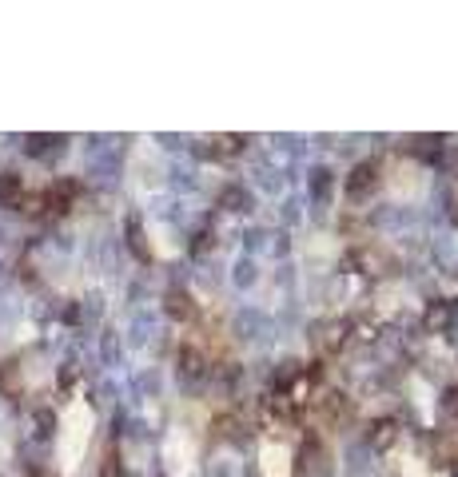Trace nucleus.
<instances>
[{
  "label": "nucleus",
  "instance_id": "1",
  "mask_svg": "<svg viewBox=\"0 0 458 477\" xmlns=\"http://www.w3.org/2000/svg\"><path fill=\"white\" fill-rule=\"evenodd\" d=\"M72 199H76V183L72 179H60V183H52L48 191H44V203H48V211H68L72 207Z\"/></svg>",
  "mask_w": 458,
  "mask_h": 477
},
{
  "label": "nucleus",
  "instance_id": "2",
  "mask_svg": "<svg viewBox=\"0 0 458 477\" xmlns=\"http://www.w3.org/2000/svg\"><path fill=\"white\" fill-rule=\"evenodd\" d=\"M0 199H4V203H21V179H16V175H4V179H0Z\"/></svg>",
  "mask_w": 458,
  "mask_h": 477
},
{
  "label": "nucleus",
  "instance_id": "3",
  "mask_svg": "<svg viewBox=\"0 0 458 477\" xmlns=\"http://www.w3.org/2000/svg\"><path fill=\"white\" fill-rule=\"evenodd\" d=\"M100 477H120V461H116V457H108V466H104Z\"/></svg>",
  "mask_w": 458,
  "mask_h": 477
}]
</instances>
